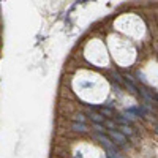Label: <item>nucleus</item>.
Here are the masks:
<instances>
[{
    "label": "nucleus",
    "mask_w": 158,
    "mask_h": 158,
    "mask_svg": "<svg viewBox=\"0 0 158 158\" xmlns=\"http://www.w3.org/2000/svg\"><path fill=\"white\" fill-rule=\"evenodd\" d=\"M120 133L125 135V136H133L135 131H133V128H131L130 125H122V131H120Z\"/></svg>",
    "instance_id": "obj_4"
},
{
    "label": "nucleus",
    "mask_w": 158,
    "mask_h": 158,
    "mask_svg": "<svg viewBox=\"0 0 158 158\" xmlns=\"http://www.w3.org/2000/svg\"><path fill=\"white\" fill-rule=\"evenodd\" d=\"M89 117L92 118V122H94V123H103L104 122V117L101 114H97V112H90Z\"/></svg>",
    "instance_id": "obj_3"
},
{
    "label": "nucleus",
    "mask_w": 158,
    "mask_h": 158,
    "mask_svg": "<svg viewBox=\"0 0 158 158\" xmlns=\"http://www.w3.org/2000/svg\"><path fill=\"white\" fill-rule=\"evenodd\" d=\"M74 122H82V123H85V117H84L82 114H77V115L74 117Z\"/></svg>",
    "instance_id": "obj_6"
},
{
    "label": "nucleus",
    "mask_w": 158,
    "mask_h": 158,
    "mask_svg": "<svg viewBox=\"0 0 158 158\" xmlns=\"http://www.w3.org/2000/svg\"><path fill=\"white\" fill-rule=\"evenodd\" d=\"M71 130H73V131H77V133H87L89 127H87L85 123H82V122H73Z\"/></svg>",
    "instance_id": "obj_2"
},
{
    "label": "nucleus",
    "mask_w": 158,
    "mask_h": 158,
    "mask_svg": "<svg viewBox=\"0 0 158 158\" xmlns=\"http://www.w3.org/2000/svg\"><path fill=\"white\" fill-rule=\"evenodd\" d=\"M108 138L115 144V146H120V147H125L127 146V136L122 135L118 130H109L108 131Z\"/></svg>",
    "instance_id": "obj_1"
},
{
    "label": "nucleus",
    "mask_w": 158,
    "mask_h": 158,
    "mask_svg": "<svg viewBox=\"0 0 158 158\" xmlns=\"http://www.w3.org/2000/svg\"><path fill=\"white\" fill-rule=\"evenodd\" d=\"M94 127L97 128V131H98V133H104V130H106V128H104L101 123H94Z\"/></svg>",
    "instance_id": "obj_7"
},
{
    "label": "nucleus",
    "mask_w": 158,
    "mask_h": 158,
    "mask_svg": "<svg viewBox=\"0 0 158 158\" xmlns=\"http://www.w3.org/2000/svg\"><path fill=\"white\" fill-rule=\"evenodd\" d=\"M97 109H100L101 115H106V117H112V114H114V111L111 108H97Z\"/></svg>",
    "instance_id": "obj_5"
}]
</instances>
